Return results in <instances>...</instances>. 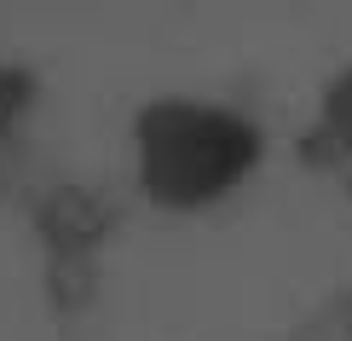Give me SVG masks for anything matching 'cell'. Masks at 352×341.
<instances>
[{
    "instance_id": "6da1fadb",
    "label": "cell",
    "mask_w": 352,
    "mask_h": 341,
    "mask_svg": "<svg viewBox=\"0 0 352 341\" xmlns=\"http://www.w3.org/2000/svg\"><path fill=\"white\" fill-rule=\"evenodd\" d=\"M254 156L260 133L231 110L162 99L139 116V185L168 209H197V203L226 197L254 168Z\"/></svg>"
}]
</instances>
